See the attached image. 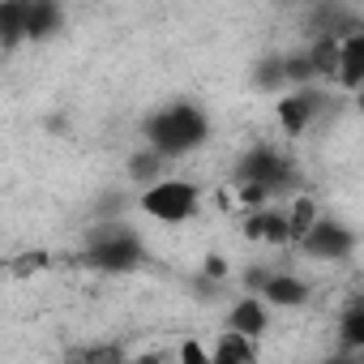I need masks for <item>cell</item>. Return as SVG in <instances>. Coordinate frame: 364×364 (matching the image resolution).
<instances>
[{"mask_svg": "<svg viewBox=\"0 0 364 364\" xmlns=\"http://www.w3.org/2000/svg\"><path fill=\"white\" fill-rule=\"evenodd\" d=\"M129 176L137 180L141 189H146V185H154V180L163 176V154H159L154 146H150V150H141V154H133V159H129Z\"/></svg>", "mask_w": 364, "mask_h": 364, "instance_id": "obj_15", "label": "cell"}, {"mask_svg": "<svg viewBox=\"0 0 364 364\" xmlns=\"http://www.w3.org/2000/svg\"><path fill=\"white\" fill-rule=\"evenodd\" d=\"M0 39H5V52H14L26 39V0H5L0 5Z\"/></svg>", "mask_w": 364, "mask_h": 364, "instance_id": "obj_13", "label": "cell"}, {"mask_svg": "<svg viewBox=\"0 0 364 364\" xmlns=\"http://www.w3.org/2000/svg\"><path fill=\"white\" fill-rule=\"evenodd\" d=\"M146 257L141 249V236L124 223H103L90 232V245H86V262L107 270V274H124V270H137Z\"/></svg>", "mask_w": 364, "mask_h": 364, "instance_id": "obj_4", "label": "cell"}, {"mask_svg": "<svg viewBox=\"0 0 364 364\" xmlns=\"http://www.w3.org/2000/svg\"><path fill=\"white\" fill-rule=\"evenodd\" d=\"M355 112H360V116H364V86H360V90H355Z\"/></svg>", "mask_w": 364, "mask_h": 364, "instance_id": "obj_21", "label": "cell"}, {"mask_svg": "<svg viewBox=\"0 0 364 364\" xmlns=\"http://www.w3.org/2000/svg\"><path fill=\"white\" fill-rule=\"evenodd\" d=\"M338 86L343 90H360L364 86V22L351 26L343 35V69H338Z\"/></svg>", "mask_w": 364, "mask_h": 364, "instance_id": "obj_11", "label": "cell"}, {"mask_svg": "<svg viewBox=\"0 0 364 364\" xmlns=\"http://www.w3.org/2000/svg\"><path fill=\"white\" fill-rule=\"evenodd\" d=\"M228 326H232V330H245V334H253V338H262L266 326H270V300H266L262 291L240 296V300L232 304V313H228Z\"/></svg>", "mask_w": 364, "mask_h": 364, "instance_id": "obj_9", "label": "cell"}, {"mask_svg": "<svg viewBox=\"0 0 364 364\" xmlns=\"http://www.w3.org/2000/svg\"><path fill=\"white\" fill-rule=\"evenodd\" d=\"M65 22L60 0H26V39H52Z\"/></svg>", "mask_w": 364, "mask_h": 364, "instance_id": "obj_12", "label": "cell"}, {"mask_svg": "<svg viewBox=\"0 0 364 364\" xmlns=\"http://www.w3.org/2000/svg\"><path fill=\"white\" fill-rule=\"evenodd\" d=\"M287 56H266L257 65V90H287Z\"/></svg>", "mask_w": 364, "mask_h": 364, "instance_id": "obj_16", "label": "cell"}, {"mask_svg": "<svg viewBox=\"0 0 364 364\" xmlns=\"http://www.w3.org/2000/svg\"><path fill=\"white\" fill-rule=\"evenodd\" d=\"M338 334H343V343H347V347L364 351V300H360V304H351V309L338 317Z\"/></svg>", "mask_w": 364, "mask_h": 364, "instance_id": "obj_17", "label": "cell"}, {"mask_svg": "<svg viewBox=\"0 0 364 364\" xmlns=\"http://www.w3.org/2000/svg\"><path fill=\"white\" fill-rule=\"evenodd\" d=\"M326 112V90H317L313 82L309 86H287V95L279 99V124L287 137H304Z\"/></svg>", "mask_w": 364, "mask_h": 364, "instance_id": "obj_5", "label": "cell"}, {"mask_svg": "<svg viewBox=\"0 0 364 364\" xmlns=\"http://www.w3.org/2000/svg\"><path fill=\"white\" fill-rule=\"evenodd\" d=\"M48 266V253H22L9 262V274H31V270H43Z\"/></svg>", "mask_w": 364, "mask_h": 364, "instance_id": "obj_19", "label": "cell"}, {"mask_svg": "<svg viewBox=\"0 0 364 364\" xmlns=\"http://www.w3.org/2000/svg\"><path fill=\"white\" fill-rule=\"evenodd\" d=\"M245 236H249V240H262V245H296L287 206H274V202L257 206V210L245 219Z\"/></svg>", "mask_w": 364, "mask_h": 364, "instance_id": "obj_8", "label": "cell"}, {"mask_svg": "<svg viewBox=\"0 0 364 364\" xmlns=\"http://www.w3.org/2000/svg\"><path fill=\"white\" fill-rule=\"evenodd\" d=\"M176 355H180V360H189V364H206V360H210V351H206V347H198V343H185Z\"/></svg>", "mask_w": 364, "mask_h": 364, "instance_id": "obj_20", "label": "cell"}, {"mask_svg": "<svg viewBox=\"0 0 364 364\" xmlns=\"http://www.w3.org/2000/svg\"><path fill=\"white\" fill-rule=\"evenodd\" d=\"M300 249H304L309 257H317V262H343V257H351L355 236H351V228H343V223H334V219H317V223L304 232Z\"/></svg>", "mask_w": 364, "mask_h": 364, "instance_id": "obj_6", "label": "cell"}, {"mask_svg": "<svg viewBox=\"0 0 364 364\" xmlns=\"http://www.w3.org/2000/svg\"><path fill=\"white\" fill-rule=\"evenodd\" d=\"M287 215H291V236H296V245H300V240H304V232L321 219V206H317L309 193H296V198H291V206H287Z\"/></svg>", "mask_w": 364, "mask_h": 364, "instance_id": "obj_14", "label": "cell"}, {"mask_svg": "<svg viewBox=\"0 0 364 364\" xmlns=\"http://www.w3.org/2000/svg\"><path fill=\"white\" fill-rule=\"evenodd\" d=\"M198 206H202V189L193 185V180H185V176H159L154 185H146L141 198H137V210L146 219H154V223H167V228L189 223L198 215Z\"/></svg>", "mask_w": 364, "mask_h": 364, "instance_id": "obj_3", "label": "cell"}, {"mask_svg": "<svg viewBox=\"0 0 364 364\" xmlns=\"http://www.w3.org/2000/svg\"><path fill=\"white\" fill-rule=\"evenodd\" d=\"M296 163H291V154H283V150H274V146H253L249 154H240V163H236V185H240V198L249 202V206H266V202H274L279 193H287V189H296Z\"/></svg>", "mask_w": 364, "mask_h": 364, "instance_id": "obj_1", "label": "cell"}, {"mask_svg": "<svg viewBox=\"0 0 364 364\" xmlns=\"http://www.w3.org/2000/svg\"><path fill=\"white\" fill-rule=\"evenodd\" d=\"M69 360L103 364V360H124V351H120V347H112V343H90V347H73V351H69Z\"/></svg>", "mask_w": 364, "mask_h": 364, "instance_id": "obj_18", "label": "cell"}, {"mask_svg": "<svg viewBox=\"0 0 364 364\" xmlns=\"http://www.w3.org/2000/svg\"><path fill=\"white\" fill-rule=\"evenodd\" d=\"M210 137V120L198 103H167L163 112H154L146 120V141L163 154V159H180V154H193L202 141Z\"/></svg>", "mask_w": 364, "mask_h": 364, "instance_id": "obj_2", "label": "cell"}, {"mask_svg": "<svg viewBox=\"0 0 364 364\" xmlns=\"http://www.w3.org/2000/svg\"><path fill=\"white\" fill-rule=\"evenodd\" d=\"M253 291H262L270 300V309H296L309 300V283L291 270H262L253 274Z\"/></svg>", "mask_w": 364, "mask_h": 364, "instance_id": "obj_7", "label": "cell"}, {"mask_svg": "<svg viewBox=\"0 0 364 364\" xmlns=\"http://www.w3.org/2000/svg\"><path fill=\"white\" fill-rule=\"evenodd\" d=\"M257 355H262L257 338L245 334V330H232V326L219 334V343H215V351H210L215 364H257Z\"/></svg>", "mask_w": 364, "mask_h": 364, "instance_id": "obj_10", "label": "cell"}]
</instances>
